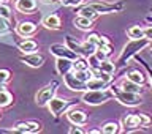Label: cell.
Instances as JSON below:
<instances>
[{
    "label": "cell",
    "instance_id": "obj_4",
    "mask_svg": "<svg viewBox=\"0 0 152 134\" xmlns=\"http://www.w3.org/2000/svg\"><path fill=\"white\" fill-rule=\"evenodd\" d=\"M113 90H114V98H116L121 104H124V106L136 107V106H141V104H142L141 95L132 93V92H125V90H122L119 87H113Z\"/></svg>",
    "mask_w": 152,
    "mask_h": 134
},
{
    "label": "cell",
    "instance_id": "obj_33",
    "mask_svg": "<svg viewBox=\"0 0 152 134\" xmlns=\"http://www.w3.org/2000/svg\"><path fill=\"white\" fill-rule=\"evenodd\" d=\"M57 0H43V3H46V5H51V3H56Z\"/></svg>",
    "mask_w": 152,
    "mask_h": 134
},
{
    "label": "cell",
    "instance_id": "obj_9",
    "mask_svg": "<svg viewBox=\"0 0 152 134\" xmlns=\"http://www.w3.org/2000/svg\"><path fill=\"white\" fill-rule=\"evenodd\" d=\"M49 51L56 57H64V59H71V60L78 59V54L75 51H71L66 44H51Z\"/></svg>",
    "mask_w": 152,
    "mask_h": 134
},
{
    "label": "cell",
    "instance_id": "obj_39",
    "mask_svg": "<svg viewBox=\"0 0 152 134\" xmlns=\"http://www.w3.org/2000/svg\"><path fill=\"white\" fill-rule=\"evenodd\" d=\"M151 13H152V8H151Z\"/></svg>",
    "mask_w": 152,
    "mask_h": 134
},
{
    "label": "cell",
    "instance_id": "obj_27",
    "mask_svg": "<svg viewBox=\"0 0 152 134\" xmlns=\"http://www.w3.org/2000/svg\"><path fill=\"white\" fill-rule=\"evenodd\" d=\"M10 80H11V71L5 70V68H0V85L8 84Z\"/></svg>",
    "mask_w": 152,
    "mask_h": 134
},
{
    "label": "cell",
    "instance_id": "obj_21",
    "mask_svg": "<svg viewBox=\"0 0 152 134\" xmlns=\"http://www.w3.org/2000/svg\"><path fill=\"white\" fill-rule=\"evenodd\" d=\"M127 36L130 40H140V38H144V28L140 25H132L130 28H127Z\"/></svg>",
    "mask_w": 152,
    "mask_h": 134
},
{
    "label": "cell",
    "instance_id": "obj_13",
    "mask_svg": "<svg viewBox=\"0 0 152 134\" xmlns=\"http://www.w3.org/2000/svg\"><path fill=\"white\" fill-rule=\"evenodd\" d=\"M21 62H24L26 65L32 66V68H40L45 63V57L41 54H37V52H32V54H24L21 55Z\"/></svg>",
    "mask_w": 152,
    "mask_h": 134
},
{
    "label": "cell",
    "instance_id": "obj_1",
    "mask_svg": "<svg viewBox=\"0 0 152 134\" xmlns=\"http://www.w3.org/2000/svg\"><path fill=\"white\" fill-rule=\"evenodd\" d=\"M151 43H152V41L147 40V38L130 40L125 46H124V49L121 51V54H119V57H117V63H119V65H125V63H128V60H130L132 57H136L138 52H141L142 49L149 47Z\"/></svg>",
    "mask_w": 152,
    "mask_h": 134
},
{
    "label": "cell",
    "instance_id": "obj_19",
    "mask_svg": "<svg viewBox=\"0 0 152 134\" xmlns=\"http://www.w3.org/2000/svg\"><path fill=\"white\" fill-rule=\"evenodd\" d=\"M38 49V43L33 41V40H28L26 38L24 41L19 43V51L22 52V54H32V52H35Z\"/></svg>",
    "mask_w": 152,
    "mask_h": 134
},
{
    "label": "cell",
    "instance_id": "obj_18",
    "mask_svg": "<svg viewBox=\"0 0 152 134\" xmlns=\"http://www.w3.org/2000/svg\"><path fill=\"white\" fill-rule=\"evenodd\" d=\"M94 21L92 19H89V17H84V16H81V14H78L75 19H73V24H75V27L76 28H79V30H83V32H89V30H92V27H94Z\"/></svg>",
    "mask_w": 152,
    "mask_h": 134
},
{
    "label": "cell",
    "instance_id": "obj_23",
    "mask_svg": "<svg viewBox=\"0 0 152 134\" xmlns=\"http://www.w3.org/2000/svg\"><path fill=\"white\" fill-rule=\"evenodd\" d=\"M119 131H121V125L117 122H106L102 126V133L104 134H117Z\"/></svg>",
    "mask_w": 152,
    "mask_h": 134
},
{
    "label": "cell",
    "instance_id": "obj_14",
    "mask_svg": "<svg viewBox=\"0 0 152 134\" xmlns=\"http://www.w3.org/2000/svg\"><path fill=\"white\" fill-rule=\"evenodd\" d=\"M119 88L125 90V92L138 93V95H142V93H144V87H142L141 84L133 82V80H130L128 78H125V79H122V80H121V84H119Z\"/></svg>",
    "mask_w": 152,
    "mask_h": 134
},
{
    "label": "cell",
    "instance_id": "obj_20",
    "mask_svg": "<svg viewBox=\"0 0 152 134\" xmlns=\"http://www.w3.org/2000/svg\"><path fill=\"white\" fill-rule=\"evenodd\" d=\"M78 14H81V16H84V17H89V19H92V21H95V19H97L100 14L95 11V9L90 7V5H87L86 3L84 7H81L79 9H78Z\"/></svg>",
    "mask_w": 152,
    "mask_h": 134
},
{
    "label": "cell",
    "instance_id": "obj_2",
    "mask_svg": "<svg viewBox=\"0 0 152 134\" xmlns=\"http://www.w3.org/2000/svg\"><path fill=\"white\" fill-rule=\"evenodd\" d=\"M114 99V90L113 88H100V90H86L81 95V101L87 106H100L108 101Z\"/></svg>",
    "mask_w": 152,
    "mask_h": 134
},
{
    "label": "cell",
    "instance_id": "obj_37",
    "mask_svg": "<svg viewBox=\"0 0 152 134\" xmlns=\"http://www.w3.org/2000/svg\"><path fill=\"white\" fill-rule=\"evenodd\" d=\"M0 118H2V112H0Z\"/></svg>",
    "mask_w": 152,
    "mask_h": 134
},
{
    "label": "cell",
    "instance_id": "obj_31",
    "mask_svg": "<svg viewBox=\"0 0 152 134\" xmlns=\"http://www.w3.org/2000/svg\"><path fill=\"white\" fill-rule=\"evenodd\" d=\"M81 2V0H60V3L64 5V7H76Z\"/></svg>",
    "mask_w": 152,
    "mask_h": 134
},
{
    "label": "cell",
    "instance_id": "obj_15",
    "mask_svg": "<svg viewBox=\"0 0 152 134\" xmlns=\"http://www.w3.org/2000/svg\"><path fill=\"white\" fill-rule=\"evenodd\" d=\"M14 8H16L19 13L30 14L37 9V0H16V2H14Z\"/></svg>",
    "mask_w": 152,
    "mask_h": 134
},
{
    "label": "cell",
    "instance_id": "obj_32",
    "mask_svg": "<svg viewBox=\"0 0 152 134\" xmlns=\"http://www.w3.org/2000/svg\"><path fill=\"white\" fill-rule=\"evenodd\" d=\"M142 28H144V38H147V40L152 41V25H146Z\"/></svg>",
    "mask_w": 152,
    "mask_h": 134
},
{
    "label": "cell",
    "instance_id": "obj_8",
    "mask_svg": "<svg viewBox=\"0 0 152 134\" xmlns=\"http://www.w3.org/2000/svg\"><path fill=\"white\" fill-rule=\"evenodd\" d=\"M64 82L66 85V88H70L71 92H81L83 93V92L87 90V84L83 82V80H79L71 71L66 73V74H64Z\"/></svg>",
    "mask_w": 152,
    "mask_h": 134
},
{
    "label": "cell",
    "instance_id": "obj_11",
    "mask_svg": "<svg viewBox=\"0 0 152 134\" xmlns=\"http://www.w3.org/2000/svg\"><path fill=\"white\" fill-rule=\"evenodd\" d=\"M37 32V24L32 21H22L16 25V33L22 38H30Z\"/></svg>",
    "mask_w": 152,
    "mask_h": 134
},
{
    "label": "cell",
    "instance_id": "obj_29",
    "mask_svg": "<svg viewBox=\"0 0 152 134\" xmlns=\"http://www.w3.org/2000/svg\"><path fill=\"white\" fill-rule=\"evenodd\" d=\"M10 30V19H5L3 16H0V33H5Z\"/></svg>",
    "mask_w": 152,
    "mask_h": 134
},
{
    "label": "cell",
    "instance_id": "obj_24",
    "mask_svg": "<svg viewBox=\"0 0 152 134\" xmlns=\"http://www.w3.org/2000/svg\"><path fill=\"white\" fill-rule=\"evenodd\" d=\"M11 103H13V95L7 92L5 88H0V109L8 107Z\"/></svg>",
    "mask_w": 152,
    "mask_h": 134
},
{
    "label": "cell",
    "instance_id": "obj_5",
    "mask_svg": "<svg viewBox=\"0 0 152 134\" xmlns=\"http://www.w3.org/2000/svg\"><path fill=\"white\" fill-rule=\"evenodd\" d=\"M56 87H57L56 84H49V85H45L43 88L38 90V93L35 95V103L38 106H41V107L48 106V103L56 96V90H57Z\"/></svg>",
    "mask_w": 152,
    "mask_h": 134
},
{
    "label": "cell",
    "instance_id": "obj_3",
    "mask_svg": "<svg viewBox=\"0 0 152 134\" xmlns=\"http://www.w3.org/2000/svg\"><path fill=\"white\" fill-rule=\"evenodd\" d=\"M151 125H152V120L146 114H128L121 122V126L127 131H135V130H140V128H147Z\"/></svg>",
    "mask_w": 152,
    "mask_h": 134
},
{
    "label": "cell",
    "instance_id": "obj_16",
    "mask_svg": "<svg viewBox=\"0 0 152 134\" xmlns=\"http://www.w3.org/2000/svg\"><path fill=\"white\" fill-rule=\"evenodd\" d=\"M41 25L45 28H48V30H59L62 27V21L57 14H48V16L43 17Z\"/></svg>",
    "mask_w": 152,
    "mask_h": 134
},
{
    "label": "cell",
    "instance_id": "obj_17",
    "mask_svg": "<svg viewBox=\"0 0 152 134\" xmlns=\"http://www.w3.org/2000/svg\"><path fill=\"white\" fill-rule=\"evenodd\" d=\"M56 70L60 76H64L70 71H73V60L71 59H64V57H57L56 62Z\"/></svg>",
    "mask_w": 152,
    "mask_h": 134
},
{
    "label": "cell",
    "instance_id": "obj_12",
    "mask_svg": "<svg viewBox=\"0 0 152 134\" xmlns=\"http://www.w3.org/2000/svg\"><path fill=\"white\" fill-rule=\"evenodd\" d=\"M66 118L71 125H84L87 122V114L81 109H70L66 111Z\"/></svg>",
    "mask_w": 152,
    "mask_h": 134
},
{
    "label": "cell",
    "instance_id": "obj_6",
    "mask_svg": "<svg viewBox=\"0 0 152 134\" xmlns=\"http://www.w3.org/2000/svg\"><path fill=\"white\" fill-rule=\"evenodd\" d=\"M87 5H90L98 14H111L116 13L119 9H122V5H114V3H108L104 0H87Z\"/></svg>",
    "mask_w": 152,
    "mask_h": 134
},
{
    "label": "cell",
    "instance_id": "obj_28",
    "mask_svg": "<svg viewBox=\"0 0 152 134\" xmlns=\"http://www.w3.org/2000/svg\"><path fill=\"white\" fill-rule=\"evenodd\" d=\"M0 16H3L5 19H11V16H13V14H11V8H10L5 2L0 3Z\"/></svg>",
    "mask_w": 152,
    "mask_h": 134
},
{
    "label": "cell",
    "instance_id": "obj_7",
    "mask_svg": "<svg viewBox=\"0 0 152 134\" xmlns=\"http://www.w3.org/2000/svg\"><path fill=\"white\" fill-rule=\"evenodd\" d=\"M68 106H70V99L60 98V96H54L49 103H48V109L51 111V114L54 117H60L62 114L68 109Z\"/></svg>",
    "mask_w": 152,
    "mask_h": 134
},
{
    "label": "cell",
    "instance_id": "obj_25",
    "mask_svg": "<svg viewBox=\"0 0 152 134\" xmlns=\"http://www.w3.org/2000/svg\"><path fill=\"white\" fill-rule=\"evenodd\" d=\"M100 71L102 73H106V74H114V71H116V65H114V62L111 60H102L100 62Z\"/></svg>",
    "mask_w": 152,
    "mask_h": 134
},
{
    "label": "cell",
    "instance_id": "obj_38",
    "mask_svg": "<svg viewBox=\"0 0 152 134\" xmlns=\"http://www.w3.org/2000/svg\"><path fill=\"white\" fill-rule=\"evenodd\" d=\"M2 2H7V0H2Z\"/></svg>",
    "mask_w": 152,
    "mask_h": 134
},
{
    "label": "cell",
    "instance_id": "obj_34",
    "mask_svg": "<svg viewBox=\"0 0 152 134\" xmlns=\"http://www.w3.org/2000/svg\"><path fill=\"white\" fill-rule=\"evenodd\" d=\"M89 133H90V134H97V133H102V130H90Z\"/></svg>",
    "mask_w": 152,
    "mask_h": 134
},
{
    "label": "cell",
    "instance_id": "obj_36",
    "mask_svg": "<svg viewBox=\"0 0 152 134\" xmlns=\"http://www.w3.org/2000/svg\"><path fill=\"white\" fill-rule=\"evenodd\" d=\"M149 54H151V57H152V46H149Z\"/></svg>",
    "mask_w": 152,
    "mask_h": 134
},
{
    "label": "cell",
    "instance_id": "obj_22",
    "mask_svg": "<svg viewBox=\"0 0 152 134\" xmlns=\"http://www.w3.org/2000/svg\"><path fill=\"white\" fill-rule=\"evenodd\" d=\"M127 78L130 80H133V82H136V84H141V85H144V82H146V74L140 70H132L130 73L127 74Z\"/></svg>",
    "mask_w": 152,
    "mask_h": 134
},
{
    "label": "cell",
    "instance_id": "obj_35",
    "mask_svg": "<svg viewBox=\"0 0 152 134\" xmlns=\"http://www.w3.org/2000/svg\"><path fill=\"white\" fill-rule=\"evenodd\" d=\"M146 68H147V71H149V78H151V82H152V70L149 68V66H146Z\"/></svg>",
    "mask_w": 152,
    "mask_h": 134
},
{
    "label": "cell",
    "instance_id": "obj_10",
    "mask_svg": "<svg viewBox=\"0 0 152 134\" xmlns=\"http://www.w3.org/2000/svg\"><path fill=\"white\" fill-rule=\"evenodd\" d=\"M11 131H16V133H38L41 131V123L40 122H35V120H27V122H18L14 128Z\"/></svg>",
    "mask_w": 152,
    "mask_h": 134
},
{
    "label": "cell",
    "instance_id": "obj_40",
    "mask_svg": "<svg viewBox=\"0 0 152 134\" xmlns=\"http://www.w3.org/2000/svg\"><path fill=\"white\" fill-rule=\"evenodd\" d=\"M14 2H16V0H14Z\"/></svg>",
    "mask_w": 152,
    "mask_h": 134
},
{
    "label": "cell",
    "instance_id": "obj_26",
    "mask_svg": "<svg viewBox=\"0 0 152 134\" xmlns=\"http://www.w3.org/2000/svg\"><path fill=\"white\" fill-rule=\"evenodd\" d=\"M73 70H81V71H83V70H90L87 57L79 55L76 60H73Z\"/></svg>",
    "mask_w": 152,
    "mask_h": 134
},
{
    "label": "cell",
    "instance_id": "obj_30",
    "mask_svg": "<svg viewBox=\"0 0 152 134\" xmlns=\"http://www.w3.org/2000/svg\"><path fill=\"white\" fill-rule=\"evenodd\" d=\"M79 126H81V125H73V126H70L68 133H70V134H76V133H78V134H86V133H87L86 130H83V128H79Z\"/></svg>",
    "mask_w": 152,
    "mask_h": 134
}]
</instances>
